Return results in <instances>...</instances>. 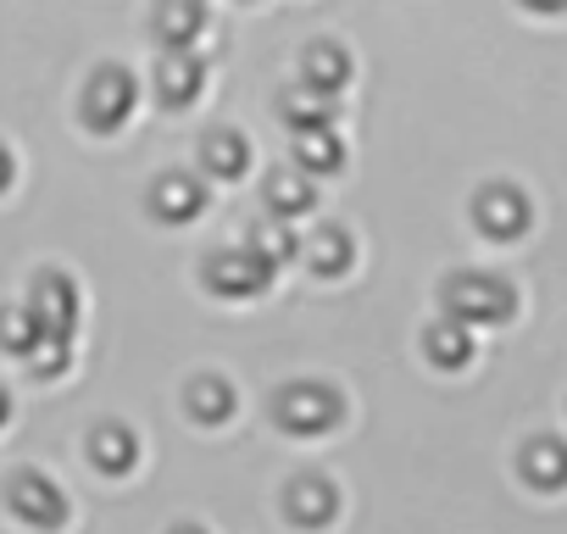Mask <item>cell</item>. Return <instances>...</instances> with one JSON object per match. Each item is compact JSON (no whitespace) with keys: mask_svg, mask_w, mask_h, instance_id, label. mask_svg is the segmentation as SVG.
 Returning <instances> with one entry per match:
<instances>
[{"mask_svg":"<svg viewBox=\"0 0 567 534\" xmlns=\"http://www.w3.org/2000/svg\"><path fill=\"white\" fill-rule=\"evenodd\" d=\"M351 256H357V245H351V234H346V228H323V234L307 245L312 274H323V279H340L346 267H351Z\"/></svg>","mask_w":567,"mask_h":534,"instance_id":"cell-18","label":"cell"},{"mask_svg":"<svg viewBox=\"0 0 567 534\" xmlns=\"http://www.w3.org/2000/svg\"><path fill=\"white\" fill-rule=\"evenodd\" d=\"M178 534H200V528H178Z\"/></svg>","mask_w":567,"mask_h":534,"instance_id":"cell-27","label":"cell"},{"mask_svg":"<svg viewBox=\"0 0 567 534\" xmlns=\"http://www.w3.org/2000/svg\"><path fill=\"white\" fill-rule=\"evenodd\" d=\"M29 368H34L40 379H56V373L68 368V340H40L34 357H29Z\"/></svg>","mask_w":567,"mask_h":534,"instance_id":"cell-24","label":"cell"},{"mask_svg":"<svg viewBox=\"0 0 567 534\" xmlns=\"http://www.w3.org/2000/svg\"><path fill=\"white\" fill-rule=\"evenodd\" d=\"M334 506H340V495H334L329 479H301V484H290V495H284V512H290L301 528H323L334 517Z\"/></svg>","mask_w":567,"mask_h":534,"instance_id":"cell-9","label":"cell"},{"mask_svg":"<svg viewBox=\"0 0 567 534\" xmlns=\"http://www.w3.org/2000/svg\"><path fill=\"white\" fill-rule=\"evenodd\" d=\"M40 340H45V335H40V324H34V312H29V307L0 312V346H7V351L34 357V346H40Z\"/></svg>","mask_w":567,"mask_h":534,"instance_id":"cell-23","label":"cell"},{"mask_svg":"<svg viewBox=\"0 0 567 534\" xmlns=\"http://www.w3.org/2000/svg\"><path fill=\"white\" fill-rule=\"evenodd\" d=\"M473 223L489 234V239H517L528 228V201L517 189H484L473 201Z\"/></svg>","mask_w":567,"mask_h":534,"instance_id":"cell-8","label":"cell"},{"mask_svg":"<svg viewBox=\"0 0 567 534\" xmlns=\"http://www.w3.org/2000/svg\"><path fill=\"white\" fill-rule=\"evenodd\" d=\"M250 250H256V256H267V261L278 267V261H290V256H301V234H296L290 223H278V217H267V223H256V228H250Z\"/></svg>","mask_w":567,"mask_h":534,"instance_id":"cell-20","label":"cell"},{"mask_svg":"<svg viewBox=\"0 0 567 534\" xmlns=\"http://www.w3.org/2000/svg\"><path fill=\"white\" fill-rule=\"evenodd\" d=\"M206 167L217 173V178H239L245 173V162H250V151H245V140L239 134H228V129H217L212 140H206Z\"/></svg>","mask_w":567,"mask_h":534,"instance_id":"cell-22","label":"cell"},{"mask_svg":"<svg viewBox=\"0 0 567 534\" xmlns=\"http://www.w3.org/2000/svg\"><path fill=\"white\" fill-rule=\"evenodd\" d=\"M523 473L534 490H561L567 484V445L561 440H534L523 451Z\"/></svg>","mask_w":567,"mask_h":534,"instance_id":"cell-14","label":"cell"},{"mask_svg":"<svg viewBox=\"0 0 567 534\" xmlns=\"http://www.w3.org/2000/svg\"><path fill=\"white\" fill-rule=\"evenodd\" d=\"M200 29H206V7H162V12H156V34H162V45H173V51H184Z\"/></svg>","mask_w":567,"mask_h":534,"instance_id":"cell-21","label":"cell"},{"mask_svg":"<svg viewBox=\"0 0 567 534\" xmlns=\"http://www.w3.org/2000/svg\"><path fill=\"white\" fill-rule=\"evenodd\" d=\"M346 84H351V57H346L340 45H312V57H307V84H301V90H312V95H323V101H340Z\"/></svg>","mask_w":567,"mask_h":534,"instance_id":"cell-10","label":"cell"},{"mask_svg":"<svg viewBox=\"0 0 567 534\" xmlns=\"http://www.w3.org/2000/svg\"><path fill=\"white\" fill-rule=\"evenodd\" d=\"M12 512L29 523V528H62L68 523V495L45 479V473H18L12 490H7Z\"/></svg>","mask_w":567,"mask_h":534,"instance_id":"cell-6","label":"cell"},{"mask_svg":"<svg viewBox=\"0 0 567 534\" xmlns=\"http://www.w3.org/2000/svg\"><path fill=\"white\" fill-rule=\"evenodd\" d=\"M340 162H346V145H340L334 129L296 134V167H301V178H312V173H334Z\"/></svg>","mask_w":567,"mask_h":534,"instance_id":"cell-13","label":"cell"},{"mask_svg":"<svg viewBox=\"0 0 567 534\" xmlns=\"http://www.w3.org/2000/svg\"><path fill=\"white\" fill-rule=\"evenodd\" d=\"M90 462L101 468V473H128L134 462H140V445H134V434L128 429H117V423H106V429H95L90 434Z\"/></svg>","mask_w":567,"mask_h":534,"instance_id":"cell-12","label":"cell"},{"mask_svg":"<svg viewBox=\"0 0 567 534\" xmlns=\"http://www.w3.org/2000/svg\"><path fill=\"white\" fill-rule=\"evenodd\" d=\"M29 312H34L45 340H73V329H79V290H73V279L68 274H40L34 296H29Z\"/></svg>","mask_w":567,"mask_h":534,"instance_id":"cell-4","label":"cell"},{"mask_svg":"<svg viewBox=\"0 0 567 534\" xmlns=\"http://www.w3.org/2000/svg\"><path fill=\"white\" fill-rule=\"evenodd\" d=\"M7 184H12V151L0 145V189H7Z\"/></svg>","mask_w":567,"mask_h":534,"instance_id":"cell-25","label":"cell"},{"mask_svg":"<svg viewBox=\"0 0 567 534\" xmlns=\"http://www.w3.org/2000/svg\"><path fill=\"white\" fill-rule=\"evenodd\" d=\"M272 418H278V429H290V434H323V429H334L346 418V401L329 384H290L278 396Z\"/></svg>","mask_w":567,"mask_h":534,"instance_id":"cell-2","label":"cell"},{"mask_svg":"<svg viewBox=\"0 0 567 534\" xmlns=\"http://www.w3.org/2000/svg\"><path fill=\"white\" fill-rule=\"evenodd\" d=\"M267 206H272L278 223H296L301 212L318 206V189H312V178H301V173H278V178L267 184Z\"/></svg>","mask_w":567,"mask_h":534,"instance_id":"cell-15","label":"cell"},{"mask_svg":"<svg viewBox=\"0 0 567 534\" xmlns=\"http://www.w3.org/2000/svg\"><path fill=\"white\" fill-rule=\"evenodd\" d=\"M7 418H12V396H7V390H0V423H7Z\"/></svg>","mask_w":567,"mask_h":534,"instance_id":"cell-26","label":"cell"},{"mask_svg":"<svg viewBox=\"0 0 567 534\" xmlns=\"http://www.w3.org/2000/svg\"><path fill=\"white\" fill-rule=\"evenodd\" d=\"M134 101H140V84L123 68H101L90 79V90H84V123L95 134H112V129H123L134 117Z\"/></svg>","mask_w":567,"mask_h":534,"instance_id":"cell-3","label":"cell"},{"mask_svg":"<svg viewBox=\"0 0 567 534\" xmlns=\"http://www.w3.org/2000/svg\"><path fill=\"white\" fill-rule=\"evenodd\" d=\"M189 418L195 423H228L234 418V390L223 379H195L189 384Z\"/></svg>","mask_w":567,"mask_h":534,"instance_id":"cell-19","label":"cell"},{"mask_svg":"<svg viewBox=\"0 0 567 534\" xmlns=\"http://www.w3.org/2000/svg\"><path fill=\"white\" fill-rule=\"evenodd\" d=\"M423 351H429V362L434 368H467L473 362V335L462 329V324H434L429 335H423Z\"/></svg>","mask_w":567,"mask_h":534,"instance_id":"cell-16","label":"cell"},{"mask_svg":"<svg viewBox=\"0 0 567 534\" xmlns=\"http://www.w3.org/2000/svg\"><path fill=\"white\" fill-rule=\"evenodd\" d=\"M151 212H156L162 223H189V217L200 212V184L184 178V173H167V178L151 189Z\"/></svg>","mask_w":567,"mask_h":534,"instance_id":"cell-11","label":"cell"},{"mask_svg":"<svg viewBox=\"0 0 567 534\" xmlns=\"http://www.w3.org/2000/svg\"><path fill=\"white\" fill-rule=\"evenodd\" d=\"M278 112H284V123H290L296 134L334 129V101H323V95H312V90H290V95L278 101Z\"/></svg>","mask_w":567,"mask_h":534,"instance_id":"cell-17","label":"cell"},{"mask_svg":"<svg viewBox=\"0 0 567 534\" xmlns=\"http://www.w3.org/2000/svg\"><path fill=\"white\" fill-rule=\"evenodd\" d=\"M200 84H206V73H200V62H195V57L167 51V57L156 62V95H162V106H167V112L195 106V101H200Z\"/></svg>","mask_w":567,"mask_h":534,"instance_id":"cell-7","label":"cell"},{"mask_svg":"<svg viewBox=\"0 0 567 534\" xmlns=\"http://www.w3.org/2000/svg\"><path fill=\"white\" fill-rule=\"evenodd\" d=\"M512 307H517V296H512V285L506 279H495V274H456L451 285H445V312H451V324H462V329H495V324H506L512 318Z\"/></svg>","mask_w":567,"mask_h":534,"instance_id":"cell-1","label":"cell"},{"mask_svg":"<svg viewBox=\"0 0 567 534\" xmlns=\"http://www.w3.org/2000/svg\"><path fill=\"white\" fill-rule=\"evenodd\" d=\"M272 274H278V267L267 256H256V250H223L206 267V285L217 296H261L272 285Z\"/></svg>","mask_w":567,"mask_h":534,"instance_id":"cell-5","label":"cell"}]
</instances>
